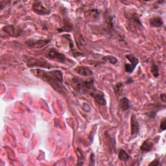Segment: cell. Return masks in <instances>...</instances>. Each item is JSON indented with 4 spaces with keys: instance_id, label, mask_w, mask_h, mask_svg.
I'll list each match as a JSON object with an SVG mask.
<instances>
[{
    "instance_id": "10",
    "label": "cell",
    "mask_w": 166,
    "mask_h": 166,
    "mask_svg": "<svg viewBox=\"0 0 166 166\" xmlns=\"http://www.w3.org/2000/svg\"><path fill=\"white\" fill-rule=\"evenodd\" d=\"M3 30H5V32L11 36L16 37L20 35V30H17L12 26H7L3 27Z\"/></svg>"
},
{
    "instance_id": "2",
    "label": "cell",
    "mask_w": 166,
    "mask_h": 166,
    "mask_svg": "<svg viewBox=\"0 0 166 166\" xmlns=\"http://www.w3.org/2000/svg\"><path fill=\"white\" fill-rule=\"evenodd\" d=\"M46 57L50 60H55L60 63H64L66 60V56L64 54L60 53L56 49L54 48H51L48 51L46 55Z\"/></svg>"
},
{
    "instance_id": "19",
    "label": "cell",
    "mask_w": 166,
    "mask_h": 166,
    "mask_svg": "<svg viewBox=\"0 0 166 166\" xmlns=\"http://www.w3.org/2000/svg\"><path fill=\"white\" fill-rule=\"evenodd\" d=\"M77 151H78V163L79 162H82V163L83 164L84 163V156L83 155V152L81 151V150H80L79 149H77ZM77 163V164H78Z\"/></svg>"
},
{
    "instance_id": "14",
    "label": "cell",
    "mask_w": 166,
    "mask_h": 166,
    "mask_svg": "<svg viewBox=\"0 0 166 166\" xmlns=\"http://www.w3.org/2000/svg\"><path fill=\"white\" fill-rule=\"evenodd\" d=\"M126 59H128L130 62V63H131L130 64L134 68H136V66L138 64V63H139L138 59L136 57H134L133 55H131V54L126 55Z\"/></svg>"
},
{
    "instance_id": "3",
    "label": "cell",
    "mask_w": 166,
    "mask_h": 166,
    "mask_svg": "<svg viewBox=\"0 0 166 166\" xmlns=\"http://www.w3.org/2000/svg\"><path fill=\"white\" fill-rule=\"evenodd\" d=\"M50 42V40L44 39V40H28L26 42V44L31 48L40 49L42 48V47L48 44Z\"/></svg>"
},
{
    "instance_id": "15",
    "label": "cell",
    "mask_w": 166,
    "mask_h": 166,
    "mask_svg": "<svg viewBox=\"0 0 166 166\" xmlns=\"http://www.w3.org/2000/svg\"><path fill=\"white\" fill-rule=\"evenodd\" d=\"M123 87L124 84L121 83H118L115 85L114 87V92L116 95V96H120L121 95V93L123 90Z\"/></svg>"
},
{
    "instance_id": "13",
    "label": "cell",
    "mask_w": 166,
    "mask_h": 166,
    "mask_svg": "<svg viewBox=\"0 0 166 166\" xmlns=\"http://www.w3.org/2000/svg\"><path fill=\"white\" fill-rule=\"evenodd\" d=\"M32 63V64H31L30 66H40V67H43V68H51V67H53L52 65L48 64V63H47L45 61H41L40 60H36L35 62H31Z\"/></svg>"
},
{
    "instance_id": "5",
    "label": "cell",
    "mask_w": 166,
    "mask_h": 166,
    "mask_svg": "<svg viewBox=\"0 0 166 166\" xmlns=\"http://www.w3.org/2000/svg\"><path fill=\"white\" fill-rule=\"evenodd\" d=\"M90 96L95 99L96 102L99 105L105 106L107 104V101L103 93L100 91H97L96 89L93 92H91L90 93Z\"/></svg>"
},
{
    "instance_id": "6",
    "label": "cell",
    "mask_w": 166,
    "mask_h": 166,
    "mask_svg": "<svg viewBox=\"0 0 166 166\" xmlns=\"http://www.w3.org/2000/svg\"><path fill=\"white\" fill-rule=\"evenodd\" d=\"M77 88L78 90H81L83 91H90L94 90L93 88V81H83L81 82H77Z\"/></svg>"
},
{
    "instance_id": "20",
    "label": "cell",
    "mask_w": 166,
    "mask_h": 166,
    "mask_svg": "<svg viewBox=\"0 0 166 166\" xmlns=\"http://www.w3.org/2000/svg\"><path fill=\"white\" fill-rule=\"evenodd\" d=\"M165 127H166L165 120H164L160 123V129L162 130V131H164V130H165Z\"/></svg>"
},
{
    "instance_id": "8",
    "label": "cell",
    "mask_w": 166,
    "mask_h": 166,
    "mask_svg": "<svg viewBox=\"0 0 166 166\" xmlns=\"http://www.w3.org/2000/svg\"><path fill=\"white\" fill-rule=\"evenodd\" d=\"M75 71L78 75L82 76H90L93 75V72L88 67L78 66L75 68Z\"/></svg>"
},
{
    "instance_id": "16",
    "label": "cell",
    "mask_w": 166,
    "mask_h": 166,
    "mask_svg": "<svg viewBox=\"0 0 166 166\" xmlns=\"http://www.w3.org/2000/svg\"><path fill=\"white\" fill-rule=\"evenodd\" d=\"M130 156H129V154L126 153L124 150L121 149V151H120L119 153V159L120 160H122V161H127L130 159Z\"/></svg>"
},
{
    "instance_id": "18",
    "label": "cell",
    "mask_w": 166,
    "mask_h": 166,
    "mask_svg": "<svg viewBox=\"0 0 166 166\" xmlns=\"http://www.w3.org/2000/svg\"><path fill=\"white\" fill-rule=\"evenodd\" d=\"M102 59L105 60L109 61L112 64H116V63L117 62V59L116 57H112V56H105L102 58Z\"/></svg>"
},
{
    "instance_id": "17",
    "label": "cell",
    "mask_w": 166,
    "mask_h": 166,
    "mask_svg": "<svg viewBox=\"0 0 166 166\" xmlns=\"http://www.w3.org/2000/svg\"><path fill=\"white\" fill-rule=\"evenodd\" d=\"M159 67H158L157 65H156L155 64H153V65L151 66V72L155 78H157L159 76Z\"/></svg>"
},
{
    "instance_id": "12",
    "label": "cell",
    "mask_w": 166,
    "mask_h": 166,
    "mask_svg": "<svg viewBox=\"0 0 166 166\" xmlns=\"http://www.w3.org/2000/svg\"><path fill=\"white\" fill-rule=\"evenodd\" d=\"M163 25L164 21L160 17H156L150 20V26L152 27H160Z\"/></svg>"
},
{
    "instance_id": "22",
    "label": "cell",
    "mask_w": 166,
    "mask_h": 166,
    "mask_svg": "<svg viewBox=\"0 0 166 166\" xmlns=\"http://www.w3.org/2000/svg\"><path fill=\"white\" fill-rule=\"evenodd\" d=\"M160 98H161V100L162 101H164V102H166V99H165V93H162L160 95Z\"/></svg>"
},
{
    "instance_id": "7",
    "label": "cell",
    "mask_w": 166,
    "mask_h": 166,
    "mask_svg": "<svg viewBox=\"0 0 166 166\" xmlns=\"http://www.w3.org/2000/svg\"><path fill=\"white\" fill-rule=\"evenodd\" d=\"M130 126H131V136H135L139 133L140 131L139 123L136 120L135 115H132L131 117Z\"/></svg>"
},
{
    "instance_id": "11",
    "label": "cell",
    "mask_w": 166,
    "mask_h": 166,
    "mask_svg": "<svg viewBox=\"0 0 166 166\" xmlns=\"http://www.w3.org/2000/svg\"><path fill=\"white\" fill-rule=\"evenodd\" d=\"M120 107L123 111H126V110H129L131 107L130 101L126 97H123L120 101Z\"/></svg>"
},
{
    "instance_id": "1",
    "label": "cell",
    "mask_w": 166,
    "mask_h": 166,
    "mask_svg": "<svg viewBox=\"0 0 166 166\" xmlns=\"http://www.w3.org/2000/svg\"><path fill=\"white\" fill-rule=\"evenodd\" d=\"M35 77H38L45 83H48L53 88L58 92L62 93L64 87L62 83L63 82V74L60 70H53L47 72L41 69H33L31 70Z\"/></svg>"
},
{
    "instance_id": "9",
    "label": "cell",
    "mask_w": 166,
    "mask_h": 166,
    "mask_svg": "<svg viewBox=\"0 0 166 166\" xmlns=\"http://www.w3.org/2000/svg\"><path fill=\"white\" fill-rule=\"evenodd\" d=\"M153 146H154L153 142L151 140H150L149 139H147L145 141H144L143 142V144H141L140 147V150L141 151L145 152V153L149 152L151 151Z\"/></svg>"
},
{
    "instance_id": "4",
    "label": "cell",
    "mask_w": 166,
    "mask_h": 166,
    "mask_svg": "<svg viewBox=\"0 0 166 166\" xmlns=\"http://www.w3.org/2000/svg\"><path fill=\"white\" fill-rule=\"evenodd\" d=\"M33 11L38 15H47L51 12V11L45 8L40 1H36L33 4Z\"/></svg>"
},
{
    "instance_id": "21",
    "label": "cell",
    "mask_w": 166,
    "mask_h": 166,
    "mask_svg": "<svg viewBox=\"0 0 166 166\" xmlns=\"http://www.w3.org/2000/svg\"><path fill=\"white\" fill-rule=\"evenodd\" d=\"M160 165V163H159V161L158 159H156L155 160L153 161L151 164H149V165H154V166H157V165Z\"/></svg>"
}]
</instances>
